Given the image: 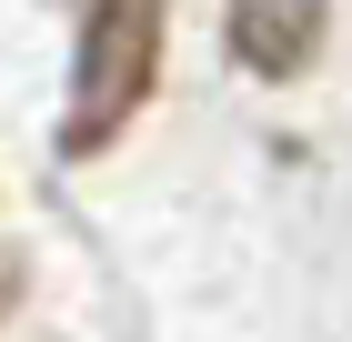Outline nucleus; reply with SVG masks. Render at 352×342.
I'll use <instances>...</instances> for the list:
<instances>
[{
    "instance_id": "f257e3e1",
    "label": "nucleus",
    "mask_w": 352,
    "mask_h": 342,
    "mask_svg": "<svg viewBox=\"0 0 352 342\" xmlns=\"http://www.w3.org/2000/svg\"><path fill=\"white\" fill-rule=\"evenodd\" d=\"M162 21L171 0H91L81 21V71H71V121H60V151L91 161L162 81Z\"/></svg>"
},
{
    "instance_id": "f03ea898",
    "label": "nucleus",
    "mask_w": 352,
    "mask_h": 342,
    "mask_svg": "<svg viewBox=\"0 0 352 342\" xmlns=\"http://www.w3.org/2000/svg\"><path fill=\"white\" fill-rule=\"evenodd\" d=\"M322 41V0H232V61L262 81H292Z\"/></svg>"
},
{
    "instance_id": "7ed1b4c3",
    "label": "nucleus",
    "mask_w": 352,
    "mask_h": 342,
    "mask_svg": "<svg viewBox=\"0 0 352 342\" xmlns=\"http://www.w3.org/2000/svg\"><path fill=\"white\" fill-rule=\"evenodd\" d=\"M10 292H21V262H0V312H10Z\"/></svg>"
}]
</instances>
